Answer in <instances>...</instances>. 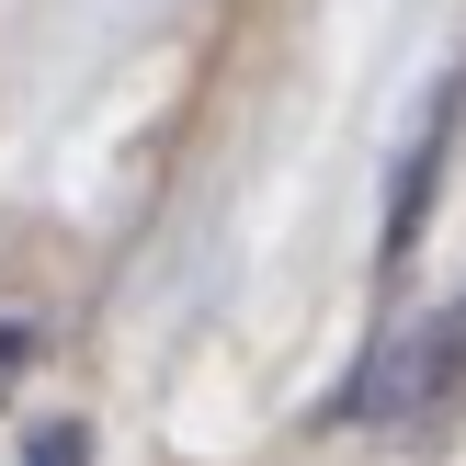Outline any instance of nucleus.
<instances>
[{"instance_id": "1", "label": "nucleus", "mask_w": 466, "mask_h": 466, "mask_svg": "<svg viewBox=\"0 0 466 466\" xmlns=\"http://www.w3.org/2000/svg\"><path fill=\"white\" fill-rule=\"evenodd\" d=\"M455 410H466V296L376 341V364L353 376L341 421L387 432V444H444V432H455Z\"/></svg>"}, {"instance_id": "2", "label": "nucleus", "mask_w": 466, "mask_h": 466, "mask_svg": "<svg viewBox=\"0 0 466 466\" xmlns=\"http://www.w3.org/2000/svg\"><path fill=\"white\" fill-rule=\"evenodd\" d=\"M23 466H91V421H35Z\"/></svg>"}, {"instance_id": "3", "label": "nucleus", "mask_w": 466, "mask_h": 466, "mask_svg": "<svg viewBox=\"0 0 466 466\" xmlns=\"http://www.w3.org/2000/svg\"><path fill=\"white\" fill-rule=\"evenodd\" d=\"M23 364H35V308H12V296H0V399L23 387Z\"/></svg>"}]
</instances>
